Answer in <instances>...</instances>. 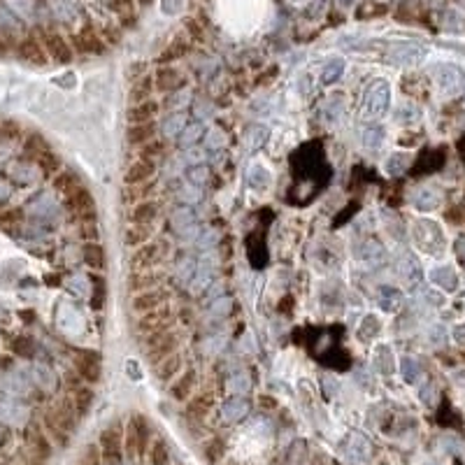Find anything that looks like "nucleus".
Instances as JSON below:
<instances>
[{"label":"nucleus","instance_id":"1","mask_svg":"<svg viewBox=\"0 0 465 465\" xmlns=\"http://www.w3.org/2000/svg\"><path fill=\"white\" fill-rule=\"evenodd\" d=\"M77 424H80V417H77L73 398H61L54 402L47 412H45V431L51 437V442L56 446H68L73 442V433L77 431Z\"/></svg>","mask_w":465,"mask_h":465},{"label":"nucleus","instance_id":"2","mask_svg":"<svg viewBox=\"0 0 465 465\" xmlns=\"http://www.w3.org/2000/svg\"><path fill=\"white\" fill-rule=\"evenodd\" d=\"M152 437H154V431H152V421H149V417L140 414V412L130 414L124 426V456L128 461L145 459Z\"/></svg>","mask_w":465,"mask_h":465},{"label":"nucleus","instance_id":"3","mask_svg":"<svg viewBox=\"0 0 465 465\" xmlns=\"http://www.w3.org/2000/svg\"><path fill=\"white\" fill-rule=\"evenodd\" d=\"M179 345H182V335L170 323V326H163L145 335V358L149 361V365H159L163 358L179 352Z\"/></svg>","mask_w":465,"mask_h":465},{"label":"nucleus","instance_id":"4","mask_svg":"<svg viewBox=\"0 0 465 465\" xmlns=\"http://www.w3.org/2000/svg\"><path fill=\"white\" fill-rule=\"evenodd\" d=\"M170 254V242L165 238H152L149 242L140 244L137 249L130 254V270H149L159 268Z\"/></svg>","mask_w":465,"mask_h":465},{"label":"nucleus","instance_id":"5","mask_svg":"<svg viewBox=\"0 0 465 465\" xmlns=\"http://www.w3.org/2000/svg\"><path fill=\"white\" fill-rule=\"evenodd\" d=\"M98 446L103 454V465H124V426L119 421L105 426L98 435Z\"/></svg>","mask_w":465,"mask_h":465},{"label":"nucleus","instance_id":"6","mask_svg":"<svg viewBox=\"0 0 465 465\" xmlns=\"http://www.w3.org/2000/svg\"><path fill=\"white\" fill-rule=\"evenodd\" d=\"M66 209L73 216H80V221H95V198L91 189L82 187L66 193Z\"/></svg>","mask_w":465,"mask_h":465},{"label":"nucleus","instance_id":"7","mask_svg":"<svg viewBox=\"0 0 465 465\" xmlns=\"http://www.w3.org/2000/svg\"><path fill=\"white\" fill-rule=\"evenodd\" d=\"M214 405H216V393L212 389H200L184 402V414H187L191 424H203L212 414Z\"/></svg>","mask_w":465,"mask_h":465},{"label":"nucleus","instance_id":"8","mask_svg":"<svg viewBox=\"0 0 465 465\" xmlns=\"http://www.w3.org/2000/svg\"><path fill=\"white\" fill-rule=\"evenodd\" d=\"M75 375L80 377L84 384H98L103 377V356L93 349H82L73 361Z\"/></svg>","mask_w":465,"mask_h":465},{"label":"nucleus","instance_id":"9","mask_svg":"<svg viewBox=\"0 0 465 465\" xmlns=\"http://www.w3.org/2000/svg\"><path fill=\"white\" fill-rule=\"evenodd\" d=\"M73 49H77L84 56H100L108 51V42H105L100 31H95L91 23H86L73 35Z\"/></svg>","mask_w":465,"mask_h":465},{"label":"nucleus","instance_id":"10","mask_svg":"<svg viewBox=\"0 0 465 465\" xmlns=\"http://www.w3.org/2000/svg\"><path fill=\"white\" fill-rule=\"evenodd\" d=\"M198 382H200V375H198V367L193 365H184V370L174 377V380L168 384V393L174 402H187L193 393L198 389Z\"/></svg>","mask_w":465,"mask_h":465},{"label":"nucleus","instance_id":"11","mask_svg":"<svg viewBox=\"0 0 465 465\" xmlns=\"http://www.w3.org/2000/svg\"><path fill=\"white\" fill-rule=\"evenodd\" d=\"M152 77H154V89L163 91V93H172V91L187 89L189 86V80L184 77L182 70L172 68V66H159Z\"/></svg>","mask_w":465,"mask_h":465},{"label":"nucleus","instance_id":"12","mask_svg":"<svg viewBox=\"0 0 465 465\" xmlns=\"http://www.w3.org/2000/svg\"><path fill=\"white\" fill-rule=\"evenodd\" d=\"M172 323V310L168 305L159 307V310H152V312H145V314H137V321H135V333L137 335H149V333L159 330L163 326H170Z\"/></svg>","mask_w":465,"mask_h":465},{"label":"nucleus","instance_id":"13","mask_svg":"<svg viewBox=\"0 0 465 465\" xmlns=\"http://www.w3.org/2000/svg\"><path fill=\"white\" fill-rule=\"evenodd\" d=\"M168 288H149V291H140L133 293V301H130V307H133L135 314H145V312H152V310H159V307L168 305Z\"/></svg>","mask_w":465,"mask_h":465},{"label":"nucleus","instance_id":"14","mask_svg":"<svg viewBox=\"0 0 465 465\" xmlns=\"http://www.w3.org/2000/svg\"><path fill=\"white\" fill-rule=\"evenodd\" d=\"M165 279L163 273H159L156 268H149V270H133L128 275V291L130 293H140V291H149V288H156L161 286V282Z\"/></svg>","mask_w":465,"mask_h":465},{"label":"nucleus","instance_id":"15","mask_svg":"<svg viewBox=\"0 0 465 465\" xmlns=\"http://www.w3.org/2000/svg\"><path fill=\"white\" fill-rule=\"evenodd\" d=\"M156 170H159L156 161H147V159H140L137 156V161L130 163L124 172V187H133V184H142V182L154 179Z\"/></svg>","mask_w":465,"mask_h":465},{"label":"nucleus","instance_id":"16","mask_svg":"<svg viewBox=\"0 0 465 465\" xmlns=\"http://www.w3.org/2000/svg\"><path fill=\"white\" fill-rule=\"evenodd\" d=\"M161 112V103L149 98L142 103H133L130 108L126 110V121L128 124H147V121H156Z\"/></svg>","mask_w":465,"mask_h":465},{"label":"nucleus","instance_id":"17","mask_svg":"<svg viewBox=\"0 0 465 465\" xmlns=\"http://www.w3.org/2000/svg\"><path fill=\"white\" fill-rule=\"evenodd\" d=\"M45 47H47V56L54 58L56 63H61V66H66L75 58L73 47L68 45V40L61 33H49L45 38Z\"/></svg>","mask_w":465,"mask_h":465},{"label":"nucleus","instance_id":"18","mask_svg":"<svg viewBox=\"0 0 465 465\" xmlns=\"http://www.w3.org/2000/svg\"><path fill=\"white\" fill-rule=\"evenodd\" d=\"M161 203L156 198H147V200H140V203L133 205L130 209V216L128 221L130 224H154L156 219L161 216Z\"/></svg>","mask_w":465,"mask_h":465},{"label":"nucleus","instance_id":"19","mask_svg":"<svg viewBox=\"0 0 465 465\" xmlns=\"http://www.w3.org/2000/svg\"><path fill=\"white\" fill-rule=\"evenodd\" d=\"M184 365H187L184 356H182L179 352H174V354H170L168 358H163L159 365H154V375H156V380H159V384L168 386V384L174 380V377H177V375L184 370Z\"/></svg>","mask_w":465,"mask_h":465},{"label":"nucleus","instance_id":"20","mask_svg":"<svg viewBox=\"0 0 465 465\" xmlns=\"http://www.w3.org/2000/svg\"><path fill=\"white\" fill-rule=\"evenodd\" d=\"M159 135V124L156 121H147V124H128L126 128V142L130 147H142L149 140Z\"/></svg>","mask_w":465,"mask_h":465},{"label":"nucleus","instance_id":"21","mask_svg":"<svg viewBox=\"0 0 465 465\" xmlns=\"http://www.w3.org/2000/svg\"><path fill=\"white\" fill-rule=\"evenodd\" d=\"M31 454L33 459H40V461H49L51 454H54V442H51V437L47 435L45 428H35L33 435H31Z\"/></svg>","mask_w":465,"mask_h":465},{"label":"nucleus","instance_id":"22","mask_svg":"<svg viewBox=\"0 0 465 465\" xmlns=\"http://www.w3.org/2000/svg\"><path fill=\"white\" fill-rule=\"evenodd\" d=\"M73 405H75V412H77V417L84 419L89 412L93 409L95 405V391H93V386L91 384H80L77 389L73 391Z\"/></svg>","mask_w":465,"mask_h":465},{"label":"nucleus","instance_id":"23","mask_svg":"<svg viewBox=\"0 0 465 465\" xmlns=\"http://www.w3.org/2000/svg\"><path fill=\"white\" fill-rule=\"evenodd\" d=\"M154 238V224H128L124 231V244L130 249H137L140 244H145Z\"/></svg>","mask_w":465,"mask_h":465},{"label":"nucleus","instance_id":"24","mask_svg":"<svg viewBox=\"0 0 465 465\" xmlns=\"http://www.w3.org/2000/svg\"><path fill=\"white\" fill-rule=\"evenodd\" d=\"M154 191H156V179L133 184V187H124V191H121V203L135 205V203H140V200L154 198Z\"/></svg>","mask_w":465,"mask_h":465},{"label":"nucleus","instance_id":"25","mask_svg":"<svg viewBox=\"0 0 465 465\" xmlns=\"http://www.w3.org/2000/svg\"><path fill=\"white\" fill-rule=\"evenodd\" d=\"M82 261L91 270H105V268H108V254H105L103 244H98L95 240L82 244Z\"/></svg>","mask_w":465,"mask_h":465},{"label":"nucleus","instance_id":"26","mask_svg":"<svg viewBox=\"0 0 465 465\" xmlns=\"http://www.w3.org/2000/svg\"><path fill=\"white\" fill-rule=\"evenodd\" d=\"M145 459L149 465H170V446L168 442L163 440V437H152V442H149L147 446V454H145Z\"/></svg>","mask_w":465,"mask_h":465},{"label":"nucleus","instance_id":"27","mask_svg":"<svg viewBox=\"0 0 465 465\" xmlns=\"http://www.w3.org/2000/svg\"><path fill=\"white\" fill-rule=\"evenodd\" d=\"M170 224L177 233H182V238H193L191 233H196V216L189 207H179L174 209L170 216Z\"/></svg>","mask_w":465,"mask_h":465},{"label":"nucleus","instance_id":"28","mask_svg":"<svg viewBox=\"0 0 465 465\" xmlns=\"http://www.w3.org/2000/svg\"><path fill=\"white\" fill-rule=\"evenodd\" d=\"M105 5L110 7L121 19L124 26H133L135 19H137V3L135 0H105Z\"/></svg>","mask_w":465,"mask_h":465},{"label":"nucleus","instance_id":"29","mask_svg":"<svg viewBox=\"0 0 465 465\" xmlns=\"http://www.w3.org/2000/svg\"><path fill=\"white\" fill-rule=\"evenodd\" d=\"M168 154V140L156 135L154 140H149L142 147H137V156L147 161H161L163 156Z\"/></svg>","mask_w":465,"mask_h":465},{"label":"nucleus","instance_id":"30","mask_svg":"<svg viewBox=\"0 0 465 465\" xmlns=\"http://www.w3.org/2000/svg\"><path fill=\"white\" fill-rule=\"evenodd\" d=\"M187 54H189V42L177 38L161 51L159 58H156V63H159V66H172L174 61H179L182 56H187Z\"/></svg>","mask_w":465,"mask_h":465},{"label":"nucleus","instance_id":"31","mask_svg":"<svg viewBox=\"0 0 465 465\" xmlns=\"http://www.w3.org/2000/svg\"><path fill=\"white\" fill-rule=\"evenodd\" d=\"M49 7H51V12H54L56 19L66 21V23L77 19V14H80V5H77V0H49Z\"/></svg>","mask_w":465,"mask_h":465},{"label":"nucleus","instance_id":"32","mask_svg":"<svg viewBox=\"0 0 465 465\" xmlns=\"http://www.w3.org/2000/svg\"><path fill=\"white\" fill-rule=\"evenodd\" d=\"M203 459L207 465H219L226 459V442L221 437H209L203 444Z\"/></svg>","mask_w":465,"mask_h":465},{"label":"nucleus","instance_id":"33","mask_svg":"<svg viewBox=\"0 0 465 465\" xmlns=\"http://www.w3.org/2000/svg\"><path fill=\"white\" fill-rule=\"evenodd\" d=\"M152 91H154V77L152 75H142L140 80L133 82V86H130V93H128L130 105L149 100V98H152Z\"/></svg>","mask_w":465,"mask_h":465},{"label":"nucleus","instance_id":"34","mask_svg":"<svg viewBox=\"0 0 465 465\" xmlns=\"http://www.w3.org/2000/svg\"><path fill=\"white\" fill-rule=\"evenodd\" d=\"M184 126H187V114H179V112H172L168 119L163 121V124L159 126V133L161 137L165 140H170V137H177Z\"/></svg>","mask_w":465,"mask_h":465},{"label":"nucleus","instance_id":"35","mask_svg":"<svg viewBox=\"0 0 465 465\" xmlns=\"http://www.w3.org/2000/svg\"><path fill=\"white\" fill-rule=\"evenodd\" d=\"M82 177L77 174L75 170H61L58 174H56V179H54V187H56V191H61L66 196V193H70L73 189H77V187H82Z\"/></svg>","mask_w":465,"mask_h":465},{"label":"nucleus","instance_id":"36","mask_svg":"<svg viewBox=\"0 0 465 465\" xmlns=\"http://www.w3.org/2000/svg\"><path fill=\"white\" fill-rule=\"evenodd\" d=\"M21 56H23V61H28V63H33V66H47V61H49L47 49H42V45H38L35 40L26 42Z\"/></svg>","mask_w":465,"mask_h":465},{"label":"nucleus","instance_id":"37","mask_svg":"<svg viewBox=\"0 0 465 465\" xmlns=\"http://www.w3.org/2000/svg\"><path fill=\"white\" fill-rule=\"evenodd\" d=\"M200 135H203V124L198 121V124H187V126H184V130L177 135V140H179L182 147L191 149L200 140Z\"/></svg>","mask_w":465,"mask_h":465},{"label":"nucleus","instance_id":"38","mask_svg":"<svg viewBox=\"0 0 465 465\" xmlns=\"http://www.w3.org/2000/svg\"><path fill=\"white\" fill-rule=\"evenodd\" d=\"M80 465H103V454H100L98 442L84 446L80 454Z\"/></svg>","mask_w":465,"mask_h":465},{"label":"nucleus","instance_id":"39","mask_svg":"<svg viewBox=\"0 0 465 465\" xmlns=\"http://www.w3.org/2000/svg\"><path fill=\"white\" fill-rule=\"evenodd\" d=\"M0 28H5V31H12V33H16L19 31V19L7 10L5 5H0Z\"/></svg>","mask_w":465,"mask_h":465},{"label":"nucleus","instance_id":"40","mask_svg":"<svg viewBox=\"0 0 465 465\" xmlns=\"http://www.w3.org/2000/svg\"><path fill=\"white\" fill-rule=\"evenodd\" d=\"M187 177H189L191 184H196V187H198V184H205V182L209 179V170L205 168L203 163H200V165H193V168L187 172Z\"/></svg>","mask_w":465,"mask_h":465},{"label":"nucleus","instance_id":"41","mask_svg":"<svg viewBox=\"0 0 465 465\" xmlns=\"http://www.w3.org/2000/svg\"><path fill=\"white\" fill-rule=\"evenodd\" d=\"M189 98H191L189 86H187V89L172 91V93H170V98H168V108H170V110H179V108H182V103H189Z\"/></svg>","mask_w":465,"mask_h":465},{"label":"nucleus","instance_id":"42","mask_svg":"<svg viewBox=\"0 0 465 465\" xmlns=\"http://www.w3.org/2000/svg\"><path fill=\"white\" fill-rule=\"evenodd\" d=\"M179 196L184 198V200H189V203H196V200H200L203 198V191H200L196 184H187V187H184L182 191H179Z\"/></svg>","mask_w":465,"mask_h":465},{"label":"nucleus","instance_id":"43","mask_svg":"<svg viewBox=\"0 0 465 465\" xmlns=\"http://www.w3.org/2000/svg\"><path fill=\"white\" fill-rule=\"evenodd\" d=\"M7 5H10L14 12H19L23 16L33 14V0H7Z\"/></svg>","mask_w":465,"mask_h":465},{"label":"nucleus","instance_id":"44","mask_svg":"<svg viewBox=\"0 0 465 465\" xmlns=\"http://www.w3.org/2000/svg\"><path fill=\"white\" fill-rule=\"evenodd\" d=\"M80 235L84 242H91L98 238V231H95V221H80Z\"/></svg>","mask_w":465,"mask_h":465},{"label":"nucleus","instance_id":"45","mask_svg":"<svg viewBox=\"0 0 465 465\" xmlns=\"http://www.w3.org/2000/svg\"><path fill=\"white\" fill-rule=\"evenodd\" d=\"M184 26H187V31L193 40H203V35H205V28H203V23H200L198 19H187L184 21Z\"/></svg>","mask_w":465,"mask_h":465},{"label":"nucleus","instance_id":"46","mask_svg":"<svg viewBox=\"0 0 465 465\" xmlns=\"http://www.w3.org/2000/svg\"><path fill=\"white\" fill-rule=\"evenodd\" d=\"M224 142H226V137H224L221 130H209L207 133V147L209 149H221Z\"/></svg>","mask_w":465,"mask_h":465},{"label":"nucleus","instance_id":"47","mask_svg":"<svg viewBox=\"0 0 465 465\" xmlns=\"http://www.w3.org/2000/svg\"><path fill=\"white\" fill-rule=\"evenodd\" d=\"M145 70H147V66H145V63H140V61H135V63H130V70L126 73V77H128L130 82H135V80H140V77H142V75H147Z\"/></svg>","mask_w":465,"mask_h":465},{"label":"nucleus","instance_id":"48","mask_svg":"<svg viewBox=\"0 0 465 465\" xmlns=\"http://www.w3.org/2000/svg\"><path fill=\"white\" fill-rule=\"evenodd\" d=\"M187 156L191 159V163H193V165H200V163L205 161V152H198V149H189Z\"/></svg>","mask_w":465,"mask_h":465},{"label":"nucleus","instance_id":"49","mask_svg":"<svg viewBox=\"0 0 465 465\" xmlns=\"http://www.w3.org/2000/svg\"><path fill=\"white\" fill-rule=\"evenodd\" d=\"M275 75H277V70H268V73H263V75H258L256 77V86H266V82H270V80H275Z\"/></svg>","mask_w":465,"mask_h":465},{"label":"nucleus","instance_id":"50","mask_svg":"<svg viewBox=\"0 0 465 465\" xmlns=\"http://www.w3.org/2000/svg\"><path fill=\"white\" fill-rule=\"evenodd\" d=\"M219 465H242V463H238V461H226V459H224Z\"/></svg>","mask_w":465,"mask_h":465},{"label":"nucleus","instance_id":"51","mask_svg":"<svg viewBox=\"0 0 465 465\" xmlns=\"http://www.w3.org/2000/svg\"><path fill=\"white\" fill-rule=\"evenodd\" d=\"M31 465H47V461H40V459H33Z\"/></svg>","mask_w":465,"mask_h":465},{"label":"nucleus","instance_id":"52","mask_svg":"<svg viewBox=\"0 0 465 465\" xmlns=\"http://www.w3.org/2000/svg\"><path fill=\"white\" fill-rule=\"evenodd\" d=\"M135 3H137V5H149L152 0H135Z\"/></svg>","mask_w":465,"mask_h":465}]
</instances>
